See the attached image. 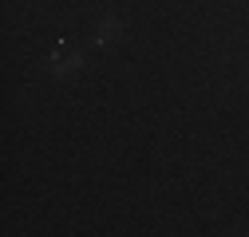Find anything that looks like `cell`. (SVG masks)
<instances>
[{"label": "cell", "instance_id": "cell-1", "mask_svg": "<svg viewBox=\"0 0 249 237\" xmlns=\"http://www.w3.org/2000/svg\"><path fill=\"white\" fill-rule=\"evenodd\" d=\"M115 32H119V20H103V28H99V44H107Z\"/></svg>", "mask_w": 249, "mask_h": 237}]
</instances>
